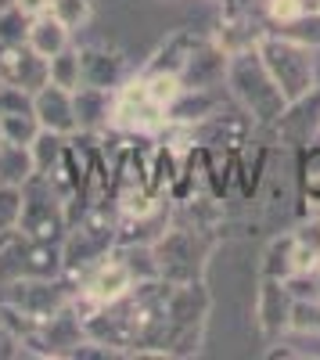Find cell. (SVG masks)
Masks as SVG:
<instances>
[{
  "mask_svg": "<svg viewBox=\"0 0 320 360\" xmlns=\"http://www.w3.org/2000/svg\"><path fill=\"white\" fill-rule=\"evenodd\" d=\"M227 86L230 98L252 115L255 127H277L288 112V98L281 94L277 79L270 76L263 54L255 47L234 51L227 58Z\"/></svg>",
  "mask_w": 320,
  "mask_h": 360,
  "instance_id": "cell-1",
  "label": "cell"
},
{
  "mask_svg": "<svg viewBox=\"0 0 320 360\" xmlns=\"http://www.w3.org/2000/svg\"><path fill=\"white\" fill-rule=\"evenodd\" d=\"M255 51L263 54V62L270 69V76L277 79L281 86V94L288 98V105H295L302 98H309L316 86V51L292 40V37H284V33H263L255 44Z\"/></svg>",
  "mask_w": 320,
  "mask_h": 360,
  "instance_id": "cell-2",
  "label": "cell"
},
{
  "mask_svg": "<svg viewBox=\"0 0 320 360\" xmlns=\"http://www.w3.org/2000/svg\"><path fill=\"white\" fill-rule=\"evenodd\" d=\"M65 274V249L62 242L33 238L22 227L0 234V285L18 278H62Z\"/></svg>",
  "mask_w": 320,
  "mask_h": 360,
  "instance_id": "cell-3",
  "label": "cell"
},
{
  "mask_svg": "<svg viewBox=\"0 0 320 360\" xmlns=\"http://www.w3.org/2000/svg\"><path fill=\"white\" fill-rule=\"evenodd\" d=\"M152 252H155L159 278L173 285H191V281H201V274H206L213 245L206 242V234L198 227H166L152 242Z\"/></svg>",
  "mask_w": 320,
  "mask_h": 360,
  "instance_id": "cell-4",
  "label": "cell"
},
{
  "mask_svg": "<svg viewBox=\"0 0 320 360\" xmlns=\"http://www.w3.org/2000/svg\"><path fill=\"white\" fill-rule=\"evenodd\" d=\"M18 227L33 238L47 242H65L69 234V202L54 191L44 173H33L22 184V220Z\"/></svg>",
  "mask_w": 320,
  "mask_h": 360,
  "instance_id": "cell-5",
  "label": "cell"
},
{
  "mask_svg": "<svg viewBox=\"0 0 320 360\" xmlns=\"http://www.w3.org/2000/svg\"><path fill=\"white\" fill-rule=\"evenodd\" d=\"M169 123V112L166 105L152 94L148 79L140 76H130L119 90H115V112H112V130L119 134H162Z\"/></svg>",
  "mask_w": 320,
  "mask_h": 360,
  "instance_id": "cell-6",
  "label": "cell"
},
{
  "mask_svg": "<svg viewBox=\"0 0 320 360\" xmlns=\"http://www.w3.org/2000/svg\"><path fill=\"white\" fill-rule=\"evenodd\" d=\"M79 285L72 278H18V281H8L0 285V303L15 307L22 317H29L33 324L47 321L51 314H58L76 292Z\"/></svg>",
  "mask_w": 320,
  "mask_h": 360,
  "instance_id": "cell-7",
  "label": "cell"
},
{
  "mask_svg": "<svg viewBox=\"0 0 320 360\" xmlns=\"http://www.w3.org/2000/svg\"><path fill=\"white\" fill-rule=\"evenodd\" d=\"M86 321L72 310V303H65L58 314H51L47 321H40L25 339V356H72L79 349V342H86Z\"/></svg>",
  "mask_w": 320,
  "mask_h": 360,
  "instance_id": "cell-8",
  "label": "cell"
},
{
  "mask_svg": "<svg viewBox=\"0 0 320 360\" xmlns=\"http://www.w3.org/2000/svg\"><path fill=\"white\" fill-rule=\"evenodd\" d=\"M252 115L241 108V112H223L216 108L209 119L187 127V137L191 144H201V148H220V152H241L245 144H252Z\"/></svg>",
  "mask_w": 320,
  "mask_h": 360,
  "instance_id": "cell-9",
  "label": "cell"
},
{
  "mask_svg": "<svg viewBox=\"0 0 320 360\" xmlns=\"http://www.w3.org/2000/svg\"><path fill=\"white\" fill-rule=\"evenodd\" d=\"M292 307H295V295L288 288V281L263 278L259 295H255V324L263 332V339L281 342L288 335V328H292Z\"/></svg>",
  "mask_w": 320,
  "mask_h": 360,
  "instance_id": "cell-10",
  "label": "cell"
},
{
  "mask_svg": "<svg viewBox=\"0 0 320 360\" xmlns=\"http://www.w3.org/2000/svg\"><path fill=\"white\" fill-rule=\"evenodd\" d=\"M0 79L29 90V94H36L40 86L51 83L47 58L36 54L29 44H0Z\"/></svg>",
  "mask_w": 320,
  "mask_h": 360,
  "instance_id": "cell-11",
  "label": "cell"
},
{
  "mask_svg": "<svg viewBox=\"0 0 320 360\" xmlns=\"http://www.w3.org/2000/svg\"><path fill=\"white\" fill-rule=\"evenodd\" d=\"M79 65H83V83L101 86V90H119L130 79V65L123 51L105 47V44H86L79 47Z\"/></svg>",
  "mask_w": 320,
  "mask_h": 360,
  "instance_id": "cell-12",
  "label": "cell"
},
{
  "mask_svg": "<svg viewBox=\"0 0 320 360\" xmlns=\"http://www.w3.org/2000/svg\"><path fill=\"white\" fill-rule=\"evenodd\" d=\"M33 108H36V119H40L44 130L65 134V137H72V134L79 130L72 90H65V86H54V83L40 86L36 94H33Z\"/></svg>",
  "mask_w": 320,
  "mask_h": 360,
  "instance_id": "cell-13",
  "label": "cell"
},
{
  "mask_svg": "<svg viewBox=\"0 0 320 360\" xmlns=\"http://www.w3.org/2000/svg\"><path fill=\"white\" fill-rule=\"evenodd\" d=\"M133 285H137V281H133V274H130V266L115 256V252H108V256L91 270V274L79 281V288L91 292L101 307H105V303H115V299H123Z\"/></svg>",
  "mask_w": 320,
  "mask_h": 360,
  "instance_id": "cell-14",
  "label": "cell"
},
{
  "mask_svg": "<svg viewBox=\"0 0 320 360\" xmlns=\"http://www.w3.org/2000/svg\"><path fill=\"white\" fill-rule=\"evenodd\" d=\"M76 101V123L83 134H105L112 130V112H115V90H101V86H79L72 90Z\"/></svg>",
  "mask_w": 320,
  "mask_h": 360,
  "instance_id": "cell-15",
  "label": "cell"
},
{
  "mask_svg": "<svg viewBox=\"0 0 320 360\" xmlns=\"http://www.w3.org/2000/svg\"><path fill=\"white\" fill-rule=\"evenodd\" d=\"M227 58L230 54L216 40H206V44L194 51L187 69L180 72V83L184 86H198V90H213V86L227 83Z\"/></svg>",
  "mask_w": 320,
  "mask_h": 360,
  "instance_id": "cell-16",
  "label": "cell"
},
{
  "mask_svg": "<svg viewBox=\"0 0 320 360\" xmlns=\"http://www.w3.org/2000/svg\"><path fill=\"white\" fill-rule=\"evenodd\" d=\"M201 44H206V37H198L194 29H177V33H169V37L159 44V51L152 54L148 72H169V76H180Z\"/></svg>",
  "mask_w": 320,
  "mask_h": 360,
  "instance_id": "cell-17",
  "label": "cell"
},
{
  "mask_svg": "<svg viewBox=\"0 0 320 360\" xmlns=\"http://www.w3.org/2000/svg\"><path fill=\"white\" fill-rule=\"evenodd\" d=\"M213 90H198V86H180V94L169 105V127H194L201 119H209L216 112Z\"/></svg>",
  "mask_w": 320,
  "mask_h": 360,
  "instance_id": "cell-18",
  "label": "cell"
},
{
  "mask_svg": "<svg viewBox=\"0 0 320 360\" xmlns=\"http://www.w3.org/2000/svg\"><path fill=\"white\" fill-rule=\"evenodd\" d=\"M25 44L33 47L36 54H44V58H54L58 51H65V47L72 44V29H65L62 22H58V18L47 11V15L33 18V25H29V37H25Z\"/></svg>",
  "mask_w": 320,
  "mask_h": 360,
  "instance_id": "cell-19",
  "label": "cell"
},
{
  "mask_svg": "<svg viewBox=\"0 0 320 360\" xmlns=\"http://www.w3.org/2000/svg\"><path fill=\"white\" fill-rule=\"evenodd\" d=\"M33 173H36V162H33L29 144H4L0 148V184L22 188Z\"/></svg>",
  "mask_w": 320,
  "mask_h": 360,
  "instance_id": "cell-20",
  "label": "cell"
},
{
  "mask_svg": "<svg viewBox=\"0 0 320 360\" xmlns=\"http://www.w3.org/2000/svg\"><path fill=\"white\" fill-rule=\"evenodd\" d=\"M295 274V231L281 234L263 252V278H292Z\"/></svg>",
  "mask_w": 320,
  "mask_h": 360,
  "instance_id": "cell-21",
  "label": "cell"
},
{
  "mask_svg": "<svg viewBox=\"0 0 320 360\" xmlns=\"http://www.w3.org/2000/svg\"><path fill=\"white\" fill-rule=\"evenodd\" d=\"M47 76L54 86H65V90H79L83 86V65H79V47H65L58 51L54 58H47Z\"/></svg>",
  "mask_w": 320,
  "mask_h": 360,
  "instance_id": "cell-22",
  "label": "cell"
},
{
  "mask_svg": "<svg viewBox=\"0 0 320 360\" xmlns=\"http://www.w3.org/2000/svg\"><path fill=\"white\" fill-rule=\"evenodd\" d=\"M65 148H69V137L65 134H54V130H40L36 141L29 144V152H33V162H36V173H51L54 162L65 155Z\"/></svg>",
  "mask_w": 320,
  "mask_h": 360,
  "instance_id": "cell-23",
  "label": "cell"
},
{
  "mask_svg": "<svg viewBox=\"0 0 320 360\" xmlns=\"http://www.w3.org/2000/svg\"><path fill=\"white\" fill-rule=\"evenodd\" d=\"M299 188H302V198L320 209V144L302 148V155H299Z\"/></svg>",
  "mask_w": 320,
  "mask_h": 360,
  "instance_id": "cell-24",
  "label": "cell"
},
{
  "mask_svg": "<svg viewBox=\"0 0 320 360\" xmlns=\"http://www.w3.org/2000/svg\"><path fill=\"white\" fill-rule=\"evenodd\" d=\"M0 123H4L8 144H33L36 134L44 130L36 112H8V115H0Z\"/></svg>",
  "mask_w": 320,
  "mask_h": 360,
  "instance_id": "cell-25",
  "label": "cell"
},
{
  "mask_svg": "<svg viewBox=\"0 0 320 360\" xmlns=\"http://www.w3.org/2000/svg\"><path fill=\"white\" fill-rule=\"evenodd\" d=\"M277 33L284 37H292L313 51H320V8H306L295 22H288V25H277Z\"/></svg>",
  "mask_w": 320,
  "mask_h": 360,
  "instance_id": "cell-26",
  "label": "cell"
},
{
  "mask_svg": "<svg viewBox=\"0 0 320 360\" xmlns=\"http://www.w3.org/2000/svg\"><path fill=\"white\" fill-rule=\"evenodd\" d=\"M51 15L62 22L65 29H83L94 15V0H51Z\"/></svg>",
  "mask_w": 320,
  "mask_h": 360,
  "instance_id": "cell-27",
  "label": "cell"
},
{
  "mask_svg": "<svg viewBox=\"0 0 320 360\" xmlns=\"http://www.w3.org/2000/svg\"><path fill=\"white\" fill-rule=\"evenodd\" d=\"M29 25H33V18H29L18 4L0 8V44H25Z\"/></svg>",
  "mask_w": 320,
  "mask_h": 360,
  "instance_id": "cell-28",
  "label": "cell"
},
{
  "mask_svg": "<svg viewBox=\"0 0 320 360\" xmlns=\"http://www.w3.org/2000/svg\"><path fill=\"white\" fill-rule=\"evenodd\" d=\"M18 220H22V188L0 184V234L18 227Z\"/></svg>",
  "mask_w": 320,
  "mask_h": 360,
  "instance_id": "cell-29",
  "label": "cell"
},
{
  "mask_svg": "<svg viewBox=\"0 0 320 360\" xmlns=\"http://www.w3.org/2000/svg\"><path fill=\"white\" fill-rule=\"evenodd\" d=\"M11 356H25V335L0 310V360H11Z\"/></svg>",
  "mask_w": 320,
  "mask_h": 360,
  "instance_id": "cell-30",
  "label": "cell"
},
{
  "mask_svg": "<svg viewBox=\"0 0 320 360\" xmlns=\"http://www.w3.org/2000/svg\"><path fill=\"white\" fill-rule=\"evenodd\" d=\"M267 4V18L274 22V25H288V22H295L309 4L306 0H263Z\"/></svg>",
  "mask_w": 320,
  "mask_h": 360,
  "instance_id": "cell-31",
  "label": "cell"
},
{
  "mask_svg": "<svg viewBox=\"0 0 320 360\" xmlns=\"http://www.w3.org/2000/svg\"><path fill=\"white\" fill-rule=\"evenodd\" d=\"M8 112H36L33 108V94L22 90V86L4 83V86H0V115H8Z\"/></svg>",
  "mask_w": 320,
  "mask_h": 360,
  "instance_id": "cell-32",
  "label": "cell"
},
{
  "mask_svg": "<svg viewBox=\"0 0 320 360\" xmlns=\"http://www.w3.org/2000/svg\"><path fill=\"white\" fill-rule=\"evenodd\" d=\"M11 4H18L29 18H40V15L51 11V0H11Z\"/></svg>",
  "mask_w": 320,
  "mask_h": 360,
  "instance_id": "cell-33",
  "label": "cell"
},
{
  "mask_svg": "<svg viewBox=\"0 0 320 360\" xmlns=\"http://www.w3.org/2000/svg\"><path fill=\"white\" fill-rule=\"evenodd\" d=\"M8 144V137H4V123H0V148H4Z\"/></svg>",
  "mask_w": 320,
  "mask_h": 360,
  "instance_id": "cell-34",
  "label": "cell"
},
{
  "mask_svg": "<svg viewBox=\"0 0 320 360\" xmlns=\"http://www.w3.org/2000/svg\"><path fill=\"white\" fill-rule=\"evenodd\" d=\"M306 4H309V8H320V0H306Z\"/></svg>",
  "mask_w": 320,
  "mask_h": 360,
  "instance_id": "cell-35",
  "label": "cell"
},
{
  "mask_svg": "<svg viewBox=\"0 0 320 360\" xmlns=\"http://www.w3.org/2000/svg\"><path fill=\"white\" fill-rule=\"evenodd\" d=\"M216 4H223V0H216Z\"/></svg>",
  "mask_w": 320,
  "mask_h": 360,
  "instance_id": "cell-36",
  "label": "cell"
},
{
  "mask_svg": "<svg viewBox=\"0 0 320 360\" xmlns=\"http://www.w3.org/2000/svg\"><path fill=\"white\" fill-rule=\"evenodd\" d=\"M0 86H4V79H0Z\"/></svg>",
  "mask_w": 320,
  "mask_h": 360,
  "instance_id": "cell-37",
  "label": "cell"
},
{
  "mask_svg": "<svg viewBox=\"0 0 320 360\" xmlns=\"http://www.w3.org/2000/svg\"><path fill=\"white\" fill-rule=\"evenodd\" d=\"M245 4H252V0H245Z\"/></svg>",
  "mask_w": 320,
  "mask_h": 360,
  "instance_id": "cell-38",
  "label": "cell"
}]
</instances>
